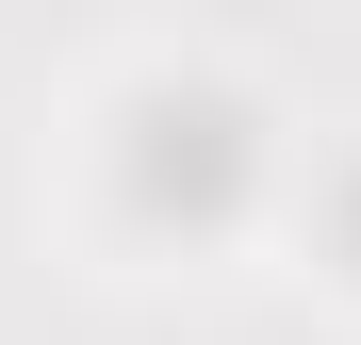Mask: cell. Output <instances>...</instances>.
Wrapping results in <instances>:
<instances>
[{
	"label": "cell",
	"instance_id": "obj_1",
	"mask_svg": "<svg viewBox=\"0 0 361 345\" xmlns=\"http://www.w3.org/2000/svg\"><path fill=\"white\" fill-rule=\"evenodd\" d=\"M329 247H345V279H361V181H345V214H329Z\"/></svg>",
	"mask_w": 361,
	"mask_h": 345
}]
</instances>
